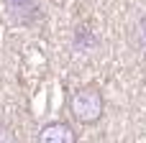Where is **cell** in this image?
Here are the masks:
<instances>
[{
  "label": "cell",
  "instance_id": "1",
  "mask_svg": "<svg viewBox=\"0 0 146 143\" xmlns=\"http://www.w3.org/2000/svg\"><path fill=\"white\" fill-rule=\"evenodd\" d=\"M67 110H69V115H72L74 123H80V125H95L105 115V97H103L100 87L85 84V87H77L69 95Z\"/></svg>",
  "mask_w": 146,
  "mask_h": 143
},
{
  "label": "cell",
  "instance_id": "4",
  "mask_svg": "<svg viewBox=\"0 0 146 143\" xmlns=\"http://www.w3.org/2000/svg\"><path fill=\"white\" fill-rule=\"evenodd\" d=\"M0 143H18L15 133H13V128H10L5 120H0Z\"/></svg>",
  "mask_w": 146,
  "mask_h": 143
},
{
  "label": "cell",
  "instance_id": "3",
  "mask_svg": "<svg viewBox=\"0 0 146 143\" xmlns=\"http://www.w3.org/2000/svg\"><path fill=\"white\" fill-rule=\"evenodd\" d=\"M5 8H8L10 13H18V20H26V18H23V13L36 10L33 0H5Z\"/></svg>",
  "mask_w": 146,
  "mask_h": 143
},
{
  "label": "cell",
  "instance_id": "2",
  "mask_svg": "<svg viewBox=\"0 0 146 143\" xmlns=\"http://www.w3.org/2000/svg\"><path fill=\"white\" fill-rule=\"evenodd\" d=\"M36 143H77V130L67 120H51V123L41 125Z\"/></svg>",
  "mask_w": 146,
  "mask_h": 143
}]
</instances>
